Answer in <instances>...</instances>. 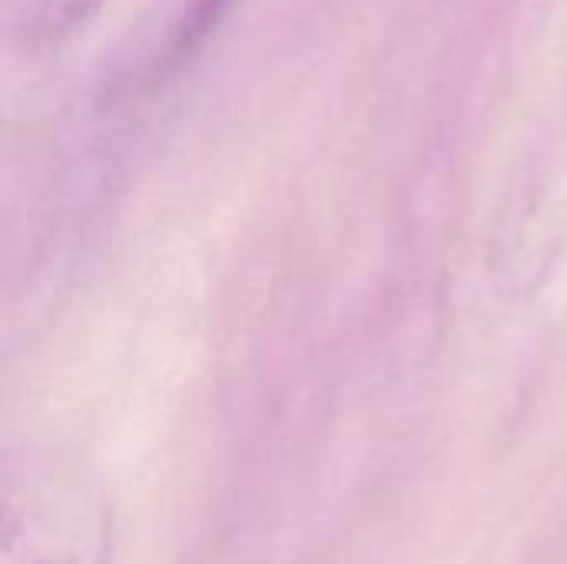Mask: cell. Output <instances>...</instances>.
Masks as SVG:
<instances>
[{
  "mask_svg": "<svg viewBox=\"0 0 567 564\" xmlns=\"http://www.w3.org/2000/svg\"><path fill=\"white\" fill-rule=\"evenodd\" d=\"M229 3L233 0H189V7L183 13V23L176 30V53H189L223 20Z\"/></svg>",
  "mask_w": 567,
  "mask_h": 564,
  "instance_id": "cell-3",
  "label": "cell"
},
{
  "mask_svg": "<svg viewBox=\"0 0 567 564\" xmlns=\"http://www.w3.org/2000/svg\"><path fill=\"white\" fill-rule=\"evenodd\" d=\"M100 0H7L10 23L27 40H56L83 23Z\"/></svg>",
  "mask_w": 567,
  "mask_h": 564,
  "instance_id": "cell-2",
  "label": "cell"
},
{
  "mask_svg": "<svg viewBox=\"0 0 567 564\" xmlns=\"http://www.w3.org/2000/svg\"><path fill=\"white\" fill-rule=\"evenodd\" d=\"M110 509L76 489L7 492L0 564H110Z\"/></svg>",
  "mask_w": 567,
  "mask_h": 564,
  "instance_id": "cell-1",
  "label": "cell"
}]
</instances>
